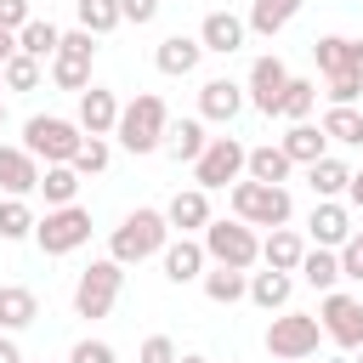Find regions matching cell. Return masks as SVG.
<instances>
[{"mask_svg":"<svg viewBox=\"0 0 363 363\" xmlns=\"http://www.w3.org/2000/svg\"><path fill=\"white\" fill-rule=\"evenodd\" d=\"M244 102H250V96H244V85H238V79H227V74H221V79H204V85H199V119L233 125V119L244 113Z\"/></svg>","mask_w":363,"mask_h":363,"instance_id":"cell-12","label":"cell"},{"mask_svg":"<svg viewBox=\"0 0 363 363\" xmlns=\"http://www.w3.org/2000/svg\"><path fill=\"white\" fill-rule=\"evenodd\" d=\"M34 193H45V210H57V204H74V193H79V170H74V164H45Z\"/></svg>","mask_w":363,"mask_h":363,"instance_id":"cell-31","label":"cell"},{"mask_svg":"<svg viewBox=\"0 0 363 363\" xmlns=\"http://www.w3.org/2000/svg\"><path fill=\"white\" fill-rule=\"evenodd\" d=\"M289 289H295V278H289V272H278V267H267V272H250L244 301H255L261 312H284V306H289Z\"/></svg>","mask_w":363,"mask_h":363,"instance_id":"cell-22","label":"cell"},{"mask_svg":"<svg viewBox=\"0 0 363 363\" xmlns=\"http://www.w3.org/2000/svg\"><path fill=\"white\" fill-rule=\"evenodd\" d=\"M176 363H210V357H199V352H187V357H176Z\"/></svg>","mask_w":363,"mask_h":363,"instance_id":"cell-49","label":"cell"},{"mask_svg":"<svg viewBox=\"0 0 363 363\" xmlns=\"http://www.w3.org/2000/svg\"><path fill=\"white\" fill-rule=\"evenodd\" d=\"M278 147L289 153V164H312V159H323V147H329V136L312 125V119H295L284 136H278Z\"/></svg>","mask_w":363,"mask_h":363,"instance_id":"cell-24","label":"cell"},{"mask_svg":"<svg viewBox=\"0 0 363 363\" xmlns=\"http://www.w3.org/2000/svg\"><path fill=\"white\" fill-rule=\"evenodd\" d=\"M199 244H204V255H210L216 267H238V272H250V267L261 261V238H255V227L238 221V216H233V221H216V216H210V227H204Z\"/></svg>","mask_w":363,"mask_h":363,"instance_id":"cell-4","label":"cell"},{"mask_svg":"<svg viewBox=\"0 0 363 363\" xmlns=\"http://www.w3.org/2000/svg\"><path fill=\"white\" fill-rule=\"evenodd\" d=\"M0 238L17 244V238H34V210L23 199H0Z\"/></svg>","mask_w":363,"mask_h":363,"instance_id":"cell-37","label":"cell"},{"mask_svg":"<svg viewBox=\"0 0 363 363\" xmlns=\"http://www.w3.org/2000/svg\"><path fill=\"white\" fill-rule=\"evenodd\" d=\"M244 153H250V147H244L238 136H210L204 153L193 159V187H204V193H210V187H233V182L244 176Z\"/></svg>","mask_w":363,"mask_h":363,"instance_id":"cell-9","label":"cell"},{"mask_svg":"<svg viewBox=\"0 0 363 363\" xmlns=\"http://www.w3.org/2000/svg\"><path fill=\"white\" fill-rule=\"evenodd\" d=\"M312 289H335L340 284V250H323V244H312L306 255H301V267H295Z\"/></svg>","mask_w":363,"mask_h":363,"instance_id":"cell-29","label":"cell"},{"mask_svg":"<svg viewBox=\"0 0 363 363\" xmlns=\"http://www.w3.org/2000/svg\"><path fill=\"white\" fill-rule=\"evenodd\" d=\"M199 284H204V295H210L216 306H233V301H244V289H250V272H238V267H216V261H210Z\"/></svg>","mask_w":363,"mask_h":363,"instance_id":"cell-28","label":"cell"},{"mask_svg":"<svg viewBox=\"0 0 363 363\" xmlns=\"http://www.w3.org/2000/svg\"><path fill=\"white\" fill-rule=\"evenodd\" d=\"M301 255H306V244H301V233H289V227H272V233L261 238V261L278 267V272H295Z\"/></svg>","mask_w":363,"mask_h":363,"instance_id":"cell-27","label":"cell"},{"mask_svg":"<svg viewBox=\"0 0 363 363\" xmlns=\"http://www.w3.org/2000/svg\"><path fill=\"white\" fill-rule=\"evenodd\" d=\"M170 244V221H164V210H130L119 227H113V238H108V255L119 261V267H136V261H147V255H159Z\"/></svg>","mask_w":363,"mask_h":363,"instance_id":"cell-2","label":"cell"},{"mask_svg":"<svg viewBox=\"0 0 363 363\" xmlns=\"http://www.w3.org/2000/svg\"><path fill=\"white\" fill-rule=\"evenodd\" d=\"M289 170H295V164H289V153H284L278 142H261V147L244 153V176H250V182H289Z\"/></svg>","mask_w":363,"mask_h":363,"instance_id":"cell-25","label":"cell"},{"mask_svg":"<svg viewBox=\"0 0 363 363\" xmlns=\"http://www.w3.org/2000/svg\"><path fill=\"white\" fill-rule=\"evenodd\" d=\"M34 318H40V295L23 289V284H0V329L17 335V329H28Z\"/></svg>","mask_w":363,"mask_h":363,"instance_id":"cell-23","label":"cell"},{"mask_svg":"<svg viewBox=\"0 0 363 363\" xmlns=\"http://www.w3.org/2000/svg\"><path fill=\"white\" fill-rule=\"evenodd\" d=\"M301 6H306V0H250L244 28H250V34H261V40H272V34H284V28L301 17Z\"/></svg>","mask_w":363,"mask_h":363,"instance_id":"cell-21","label":"cell"},{"mask_svg":"<svg viewBox=\"0 0 363 363\" xmlns=\"http://www.w3.org/2000/svg\"><path fill=\"white\" fill-rule=\"evenodd\" d=\"M108 159H113L108 136H85V142H79V153H74L68 164H74L79 176H102V170H108Z\"/></svg>","mask_w":363,"mask_h":363,"instance_id":"cell-39","label":"cell"},{"mask_svg":"<svg viewBox=\"0 0 363 363\" xmlns=\"http://www.w3.org/2000/svg\"><path fill=\"white\" fill-rule=\"evenodd\" d=\"M51 85L79 96V91L91 85V62H79V57H62V51H57V57H51Z\"/></svg>","mask_w":363,"mask_h":363,"instance_id":"cell-38","label":"cell"},{"mask_svg":"<svg viewBox=\"0 0 363 363\" xmlns=\"http://www.w3.org/2000/svg\"><path fill=\"white\" fill-rule=\"evenodd\" d=\"M284 85H289V68H284L278 57H255V62H250V79H244V96L272 119L278 102H284Z\"/></svg>","mask_w":363,"mask_h":363,"instance_id":"cell-11","label":"cell"},{"mask_svg":"<svg viewBox=\"0 0 363 363\" xmlns=\"http://www.w3.org/2000/svg\"><path fill=\"white\" fill-rule=\"evenodd\" d=\"M244 17H233V11H210L204 23H199V45L204 51H216V57H233L238 45H244Z\"/></svg>","mask_w":363,"mask_h":363,"instance_id":"cell-19","label":"cell"},{"mask_svg":"<svg viewBox=\"0 0 363 363\" xmlns=\"http://www.w3.org/2000/svg\"><path fill=\"white\" fill-rule=\"evenodd\" d=\"M0 125H6V102H0Z\"/></svg>","mask_w":363,"mask_h":363,"instance_id":"cell-51","label":"cell"},{"mask_svg":"<svg viewBox=\"0 0 363 363\" xmlns=\"http://www.w3.org/2000/svg\"><path fill=\"white\" fill-rule=\"evenodd\" d=\"M318 323H323V335H329L335 346H346V352L363 346V301H357V295H346V289H323Z\"/></svg>","mask_w":363,"mask_h":363,"instance_id":"cell-10","label":"cell"},{"mask_svg":"<svg viewBox=\"0 0 363 363\" xmlns=\"http://www.w3.org/2000/svg\"><path fill=\"white\" fill-rule=\"evenodd\" d=\"M323 96H329L335 108H352V102L363 96V74H357V68H346V74H323Z\"/></svg>","mask_w":363,"mask_h":363,"instance_id":"cell-40","label":"cell"},{"mask_svg":"<svg viewBox=\"0 0 363 363\" xmlns=\"http://www.w3.org/2000/svg\"><path fill=\"white\" fill-rule=\"evenodd\" d=\"M204 142H210V136H204V119H176V125L164 130V153H170L176 164H193V159L204 153Z\"/></svg>","mask_w":363,"mask_h":363,"instance_id":"cell-26","label":"cell"},{"mask_svg":"<svg viewBox=\"0 0 363 363\" xmlns=\"http://www.w3.org/2000/svg\"><path fill=\"white\" fill-rule=\"evenodd\" d=\"M57 40H62V28L45 23V17H28V23L17 28V51H28V57H40V62L57 57Z\"/></svg>","mask_w":363,"mask_h":363,"instance_id":"cell-30","label":"cell"},{"mask_svg":"<svg viewBox=\"0 0 363 363\" xmlns=\"http://www.w3.org/2000/svg\"><path fill=\"white\" fill-rule=\"evenodd\" d=\"M306 227H312V244H323V250H340V244L352 238V210H346V204H335V199H318Z\"/></svg>","mask_w":363,"mask_h":363,"instance_id":"cell-18","label":"cell"},{"mask_svg":"<svg viewBox=\"0 0 363 363\" xmlns=\"http://www.w3.org/2000/svg\"><path fill=\"white\" fill-rule=\"evenodd\" d=\"M119 289H125V267H119L113 255H102V261H91V267L74 278V312H79V318H108L113 301H119Z\"/></svg>","mask_w":363,"mask_h":363,"instance_id":"cell-6","label":"cell"},{"mask_svg":"<svg viewBox=\"0 0 363 363\" xmlns=\"http://www.w3.org/2000/svg\"><path fill=\"white\" fill-rule=\"evenodd\" d=\"M312 57H318V74H346V68L363 74V40L323 34V40H312Z\"/></svg>","mask_w":363,"mask_h":363,"instance_id":"cell-20","label":"cell"},{"mask_svg":"<svg viewBox=\"0 0 363 363\" xmlns=\"http://www.w3.org/2000/svg\"><path fill=\"white\" fill-rule=\"evenodd\" d=\"M352 363H363V346H357V357H352Z\"/></svg>","mask_w":363,"mask_h":363,"instance_id":"cell-52","label":"cell"},{"mask_svg":"<svg viewBox=\"0 0 363 363\" xmlns=\"http://www.w3.org/2000/svg\"><path fill=\"white\" fill-rule=\"evenodd\" d=\"M301 363H306V357H301Z\"/></svg>","mask_w":363,"mask_h":363,"instance_id":"cell-54","label":"cell"},{"mask_svg":"<svg viewBox=\"0 0 363 363\" xmlns=\"http://www.w3.org/2000/svg\"><path fill=\"white\" fill-rule=\"evenodd\" d=\"M85 136H113V125H119V96L108 91V85H85L79 91V119H74Z\"/></svg>","mask_w":363,"mask_h":363,"instance_id":"cell-14","label":"cell"},{"mask_svg":"<svg viewBox=\"0 0 363 363\" xmlns=\"http://www.w3.org/2000/svg\"><path fill=\"white\" fill-rule=\"evenodd\" d=\"M164 130H170V113H164V96H153V91L130 96L119 108V125H113V136H119L125 153H159Z\"/></svg>","mask_w":363,"mask_h":363,"instance_id":"cell-1","label":"cell"},{"mask_svg":"<svg viewBox=\"0 0 363 363\" xmlns=\"http://www.w3.org/2000/svg\"><path fill=\"white\" fill-rule=\"evenodd\" d=\"M85 238H91V210H79V204H57V210L34 216V244L45 255H68Z\"/></svg>","mask_w":363,"mask_h":363,"instance_id":"cell-8","label":"cell"},{"mask_svg":"<svg viewBox=\"0 0 363 363\" xmlns=\"http://www.w3.org/2000/svg\"><path fill=\"white\" fill-rule=\"evenodd\" d=\"M119 17L136 23V28H147V23L159 17V0H119Z\"/></svg>","mask_w":363,"mask_h":363,"instance_id":"cell-44","label":"cell"},{"mask_svg":"<svg viewBox=\"0 0 363 363\" xmlns=\"http://www.w3.org/2000/svg\"><path fill=\"white\" fill-rule=\"evenodd\" d=\"M159 261H164V278H170V284H199V278H204V267H210L204 244H199V238H187V233H176V238L159 250Z\"/></svg>","mask_w":363,"mask_h":363,"instance_id":"cell-13","label":"cell"},{"mask_svg":"<svg viewBox=\"0 0 363 363\" xmlns=\"http://www.w3.org/2000/svg\"><path fill=\"white\" fill-rule=\"evenodd\" d=\"M323 363H352V357H323Z\"/></svg>","mask_w":363,"mask_h":363,"instance_id":"cell-50","label":"cell"},{"mask_svg":"<svg viewBox=\"0 0 363 363\" xmlns=\"http://www.w3.org/2000/svg\"><path fill=\"white\" fill-rule=\"evenodd\" d=\"M346 199H352V204H357V210H363V170H357V176H352V182H346Z\"/></svg>","mask_w":363,"mask_h":363,"instance_id":"cell-47","label":"cell"},{"mask_svg":"<svg viewBox=\"0 0 363 363\" xmlns=\"http://www.w3.org/2000/svg\"><path fill=\"white\" fill-rule=\"evenodd\" d=\"M136 363H176V340L170 335H147L142 352H136Z\"/></svg>","mask_w":363,"mask_h":363,"instance_id":"cell-42","label":"cell"},{"mask_svg":"<svg viewBox=\"0 0 363 363\" xmlns=\"http://www.w3.org/2000/svg\"><path fill=\"white\" fill-rule=\"evenodd\" d=\"M312 108H318V79H301V74H289V85H284V102H278V119H312Z\"/></svg>","mask_w":363,"mask_h":363,"instance_id":"cell-32","label":"cell"},{"mask_svg":"<svg viewBox=\"0 0 363 363\" xmlns=\"http://www.w3.org/2000/svg\"><path fill=\"white\" fill-rule=\"evenodd\" d=\"M306 182H312V193H318V199H340V193H346V182H352V170H346L340 159H329V153H323V159H312V164H306Z\"/></svg>","mask_w":363,"mask_h":363,"instance_id":"cell-33","label":"cell"},{"mask_svg":"<svg viewBox=\"0 0 363 363\" xmlns=\"http://www.w3.org/2000/svg\"><path fill=\"white\" fill-rule=\"evenodd\" d=\"M0 91H6V79H0Z\"/></svg>","mask_w":363,"mask_h":363,"instance_id":"cell-53","label":"cell"},{"mask_svg":"<svg viewBox=\"0 0 363 363\" xmlns=\"http://www.w3.org/2000/svg\"><path fill=\"white\" fill-rule=\"evenodd\" d=\"M23 23H28V0H0V28H11V34H17Z\"/></svg>","mask_w":363,"mask_h":363,"instance_id":"cell-45","label":"cell"},{"mask_svg":"<svg viewBox=\"0 0 363 363\" xmlns=\"http://www.w3.org/2000/svg\"><path fill=\"white\" fill-rule=\"evenodd\" d=\"M0 187L6 199H28L40 187V159L28 147H0Z\"/></svg>","mask_w":363,"mask_h":363,"instance_id":"cell-16","label":"cell"},{"mask_svg":"<svg viewBox=\"0 0 363 363\" xmlns=\"http://www.w3.org/2000/svg\"><path fill=\"white\" fill-rule=\"evenodd\" d=\"M0 79H6V91H34V85L45 79V68H40V57H28V51H11V57L0 62Z\"/></svg>","mask_w":363,"mask_h":363,"instance_id":"cell-35","label":"cell"},{"mask_svg":"<svg viewBox=\"0 0 363 363\" xmlns=\"http://www.w3.org/2000/svg\"><path fill=\"white\" fill-rule=\"evenodd\" d=\"M233 216L250 221V227H289L295 199H289L284 182H250V176H238L233 182Z\"/></svg>","mask_w":363,"mask_h":363,"instance_id":"cell-3","label":"cell"},{"mask_svg":"<svg viewBox=\"0 0 363 363\" xmlns=\"http://www.w3.org/2000/svg\"><path fill=\"white\" fill-rule=\"evenodd\" d=\"M164 221H170V233H199V227H210V193L204 187H182L170 204H164Z\"/></svg>","mask_w":363,"mask_h":363,"instance_id":"cell-17","label":"cell"},{"mask_svg":"<svg viewBox=\"0 0 363 363\" xmlns=\"http://www.w3.org/2000/svg\"><path fill=\"white\" fill-rule=\"evenodd\" d=\"M329 142H340V147H363V113L357 108H335L329 102V113H323V125H318Z\"/></svg>","mask_w":363,"mask_h":363,"instance_id":"cell-34","label":"cell"},{"mask_svg":"<svg viewBox=\"0 0 363 363\" xmlns=\"http://www.w3.org/2000/svg\"><path fill=\"white\" fill-rule=\"evenodd\" d=\"M11 51H17V34H11V28H0V62H6Z\"/></svg>","mask_w":363,"mask_h":363,"instance_id":"cell-48","label":"cell"},{"mask_svg":"<svg viewBox=\"0 0 363 363\" xmlns=\"http://www.w3.org/2000/svg\"><path fill=\"white\" fill-rule=\"evenodd\" d=\"M74 11H79V28L85 34H113L125 17H119V0H74Z\"/></svg>","mask_w":363,"mask_h":363,"instance_id":"cell-36","label":"cell"},{"mask_svg":"<svg viewBox=\"0 0 363 363\" xmlns=\"http://www.w3.org/2000/svg\"><path fill=\"white\" fill-rule=\"evenodd\" d=\"M68 363H119V357H113L108 340H79V346L68 352Z\"/></svg>","mask_w":363,"mask_h":363,"instance_id":"cell-43","label":"cell"},{"mask_svg":"<svg viewBox=\"0 0 363 363\" xmlns=\"http://www.w3.org/2000/svg\"><path fill=\"white\" fill-rule=\"evenodd\" d=\"M318 340H323V323H318L312 312H278V318L267 323V352H272L278 363H301V357H312Z\"/></svg>","mask_w":363,"mask_h":363,"instance_id":"cell-7","label":"cell"},{"mask_svg":"<svg viewBox=\"0 0 363 363\" xmlns=\"http://www.w3.org/2000/svg\"><path fill=\"white\" fill-rule=\"evenodd\" d=\"M340 278L363 284V227H352V238L340 244Z\"/></svg>","mask_w":363,"mask_h":363,"instance_id":"cell-41","label":"cell"},{"mask_svg":"<svg viewBox=\"0 0 363 363\" xmlns=\"http://www.w3.org/2000/svg\"><path fill=\"white\" fill-rule=\"evenodd\" d=\"M79 142H85V130H79L74 119H62V113H34V119L23 125V147H28L34 159H45V164H68V159L79 153Z\"/></svg>","mask_w":363,"mask_h":363,"instance_id":"cell-5","label":"cell"},{"mask_svg":"<svg viewBox=\"0 0 363 363\" xmlns=\"http://www.w3.org/2000/svg\"><path fill=\"white\" fill-rule=\"evenodd\" d=\"M0 363H23V352H17V340H11V335H0Z\"/></svg>","mask_w":363,"mask_h":363,"instance_id":"cell-46","label":"cell"},{"mask_svg":"<svg viewBox=\"0 0 363 363\" xmlns=\"http://www.w3.org/2000/svg\"><path fill=\"white\" fill-rule=\"evenodd\" d=\"M199 57H204L199 34H164V40H159V51H153V68H159V74H170V79H187V74L199 68Z\"/></svg>","mask_w":363,"mask_h":363,"instance_id":"cell-15","label":"cell"}]
</instances>
